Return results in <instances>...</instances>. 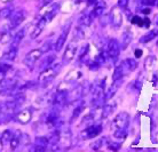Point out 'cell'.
<instances>
[{"label":"cell","instance_id":"1","mask_svg":"<svg viewBox=\"0 0 158 152\" xmlns=\"http://www.w3.org/2000/svg\"><path fill=\"white\" fill-rule=\"evenodd\" d=\"M61 66H62V64H55V63H53L51 66L44 69L39 73V77H38V80H39L40 84H43V85L49 84L57 76Z\"/></svg>","mask_w":158,"mask_h":152},{"label":"cell","instance_id":"2","mask_svg":"<svg viewBox=\"0 0 158 152\" xmlns=\"http://www.w3.org/2000/svg\"><path fill=\"white\" fill-rule=\"evenodd\" d=\"M120 51H122V48H120V43H119L118 40L115 39V38L109 39L108 47H107V53L109 59L114 63H116V61L118 60L119 55H120Z\"/></svg>","mask_w":158,"mask_h":152},{"label":"cell","instance_id":"3","mask_svg":"<svg viewBox=\"0 0 158 152\" xmlns=\"http://www.w3.org/2000/svg\"><path fill=\"white\" fill-rule=\"evenodd\" d=\"M101 132H102V125L101 124H93V125L86 127L80 133V137L83 140H91V138H94L98 135H100Z\"/></svg>","mask_w":158,"mask_h":152},{"label":"cell","instance_id":"4","mask_svg":"<svg viewBox=\"0 0 158 152\" xmlns=\"http://www.w3.org/2000/svg\"><path fill=\"white\" fill-rule=\"evenodd\" d=\"M110 23L112 24V27L115 29H119L123 25V10L122 8L117 6H114V8L111 9L110 14Z\"/></svg>","mask_w":158,"mask_h":152},{"label":"cell","instance_id":"5","mask_svg":"<svg viewBox=\"0 0 158 152\" xmlns=\"http://www.w3.org/2000/svg\"><path fill=\"white\" fill-rule=\"evenodd\" d=\"M128 124H130V114L127 112L118 113L112 121V126L115 127V129H127Z\"/></svg>","mask_w":158,"mask_h":152},{"label":"cell","instance_id":"6","mask_svg":"<svg viewBox=\"0 0 158 152\" xmlns=\"http://www.w3.org/2000/svg\"><path fill=\"white\" fill-rule=\"evenodd\" d=\"M41 55H43V51H41L40 48H38V49H32V51H29L28 54H27V56L24 57L23 63L28 66L29 69H32V68L35 66L37 61L40 59Z\"/></svg>","mask_w":158,"mask_h":152},{"label":"cell","instance_id":"7","mask_svg":"<svg viewBox=\"0 0 158 152\" xmlns=\"http://www.w3.org/2000/svg\"><path fill=\"white\" fill-rule=\"evenodd\" d=\"M119 68L122 69L123 74L127 76V74L134 71L138 68V62L134 59H125L124 61H122V63L119 64Z\"/></svg>","mask_w":158,"mask_h":152},{"label":"cell","instance_id":"8","mask_svg":"<svg viewBox=\"0 0 158 152\" xmlns=\"http://www.w3.org/2000/svg\"><path fill=\"white\" fill-rule=\"evenodd\" d=\"M76 54H77V43L75 41H71L68 45L65 53L63 54V64L71 62L72 60L76 57Z\"/></svg>","mask_w":158,"mask_h":152},{"label":"cell","instance_id":"9","mask_svg":"<svg viewBox=\"0 0 158 152\" xmlns=\"http://www.w3.org/2000/svg\"><path fill=\"white\" fill-rule=\"evenodd\" d=\"M25 15L27 14L23 9H19V10L13 13L12 16H10V27H9V29H14V27H19L25 20Z\"/></svg>","mask_w":158,"mask_h":152},{"label":"cell","instance_id":"10","mask_svg":"<svg viewBox=\"0 0 158 152\" xmlns=\"http://www.w3.org/2000/svg\"><path fill=\"white\" fill-rule=\"evenodd\" d=\"M83 95H84V86L83 85H79V86L71 89L70 92H68L67 102L68 103H72V102L75 101H78Z\"/></svg>","mask_w":158,"mask_h":152},{"label":"cell","instance_id":"11","mask_svg":"<svg viewBox=\"0 0 158 152\" xmlns=\"http://www.w3.org/2000/svg\"><path fill=\"white\" fill-rule=\"evenodd\" d=\"M67 97H68L67 90H57V93L54 95L53 106H56V108H62L65 103H68Z\"/></svg>","mask_w":158,"mask_h":152},{"label":"cell","instance_id":"12","mask_svg":"<svg viewBox=\"0 0 158 152\" xmlns=\"http://www.w3.org/2000/svg\"><path fill=\"white\" fill-rule=\"evenodd\" d=\"M70 31V24H68L67 27H64V30L61 32V35H59V38L56 40V43H55V51H60L62 48H63L64 43L67 41V37H68V33Z\"/></svg>","mask_w":158,"mask_h":152},{"label":"cell","instance_id":"13","mask_svg":"<svg viewBox=\"0 0 158 152\" xmlns=\"http://www.w3.org/2000/svg\"><path fill=\"white\" fill-rule=\"evenodd\" d=\"M32 118V111L30 109H24L22 110V111H20V112L16 114L15 119L20 124H22V125H25V124H28L29 121L31 120Z\"/></svg>","mask_w":158,"mask_h":152},{"label":"cell","instance_id":"14","mask_svg":"<svg viewBox=\"0 0 158 152\" xmlns=\"http://www.w3.org/2000/svg\"><path fill=\"white\" fill-rule=\"evenodd\" d=\"M106 8H107V4H106V1H103V0H99V1H96V4L94 5V9L92 10V17L94 18V17H100V16L103 15V13L106 10Z\"/></svg>","mask_w":158,"mask_h":152},{"label":"cell","instance_id":"15","mask_svg":"<svg viewBox=\"0 0 158 152\" xmlns=\"http://www.w3.org/2000/svg\"><path fill=\"white\" fill-rule=\"evenodd\" d=\"M133 40V33L130 29H126L125 31L123 32L122 40H120V48L122 49H126L127 47L130 46V43Z\"/></svg>","mask_w":158,"mask_h":152},{"label":"cell","instance_id":"16","mask_svg":"<svg viewBox=\"0 0 158 152\" xmlns=\"http://www.w3.org/2000/svg\"><path fill=\"white\" fill-rule=\"evenodd\" d=\"M16 56H17V48L16 47H10L4 54V56H2V59H1L0 62H4V63L13 62L16 59Z\"/></svg>","mask_w":158,"mask_h":152},{"label":"cell","instance_id":"17","mask_svg":"<svg viewBox=\"0 0 158 152\" xmlns=\"http://www.w3.org/2000/svg\"><path fill=\"white\" fill-rule=\"evenodd\" d=\"M157 35H158V30H157V29L150 30V32H148V33H146V35H143L142 37L140 38V43L146 45V43H150L151 40H154Z\"/></svg>","mask_w":158,"mask_h":152},{"label":"cell","instance_id":"18","mask_svg":"<svg viewBox=\"0 0 158 152\" xmlns=\"http://www.w3.org/2000/svg\"><path fill=\"white\" fill-rule=\"evenodd\" d=\"M24 35H25V27H24V29H21V30H19V31L14 35V37H13L12 47H16V48H17V46L22 43V39L24 38Z\"/></svg>","mask_w":158,"mask_h":152},{"label":"cell","instance_id":"19","mask_svg":"<svg viewBox=\"0 0 158 152\" xmlns=\"http://www.w3.org/2000/svg\"><path fill=\"white\" fill-rule=\"evenodd\" d=\"M115 106H116L115 103H111V104H106V105H103L102 106V111H101V118H102V119H106V118L109 117L111 113L114 112Z\"/></svg>","mask_w":158,"mask_h":152},{"label":"cell","instance_id":"20","mask_svg":"<svg viewBox=\"0 0 158 152\" xmlns=\"http://www.w3.org/2000/svg\"><path fill=\"white\" fill-rule=\"evenodd\" d=\"M21 135H22V132H21V130H15V132H14V136H13V138L10 140V142H9L12 150H16V149L19 148V145H21V143H20Z\"/></svg>","mask_w":158,"mask_h":152},{"label":"cell","instance_id":"21","mask_svg":"<svg viewBox=\"0 0 158 152\" xmlns=\"http://www.w3.org/2000/svg\"><path fill=\"white\" fill-rule=\"evenodd\" d=\"M92 21H93V17H92V14H88V15H84L80 17L79 20V27H88L91 25Z\"/></svg>","mask_w":158,"mask_h":152},{"label":"cell","instance_id":"22","mask_svg":"<svg viewBox=\"0 0 158 152\" xmlns=\"http://www.w3.org/2000/svg\"><path fill=\"white\" fill-rule=\"evenodd\" d=\"M12 40V33H10V29H8V30H5L1 35H0V43H2V45H6L8 43L9 41Z\"/></svg>","mask_w":158,"mask_h":152},{"label":"cell","instance_id":"23","mask_svg":"<svg viewBox=\"0 0 158 152\" xmlns=\"http://www.w3.org/2000/svg\"><path fill=\"white\" fill-rule=\"evenodd\" d=\"M35 144L44 146V148H47L48 145H49V138L46 136H37L35 138Z\"/></svg>","mask_w":158,"mask_h":152},{"label":"cell","instance_id":"24","mask_svg":"<svg viewBox=\"0 0 158 152\" xmlns=\"http://www.w3.org/2000/svg\"><path fill=\"white\" fill-rule=\"evenodd\" d=\"M106 142H107V137H101L99 140H96L94 143H92V145H91L92 150H95V151H96V150H100L103 145L106 144Z\"/></svg>","mask_w":158,"mask_h":152},{"label":"cell","instance_id":"25","mask_svg":"<svg viewBox=\"0 0 158 152\" xmlns=\"http://www.w3.org/2000/svg\"><path fill=\"white\" fill-rule=\"evenodd\" d=\"M108 59H109V56H108L107 51H102V53H100V54L98 55V57H96V60H95V62L98 63L99 65H103V64L107 63Z\"/></svg>","mask_w":158,"mask_h":152},{"label":"cell","instance_id":"26","mask_svg":"<svg viewBox=\"0 0 158 152\" xmlns=\"http://www.w3.org/2000/svg\"><path fill=\"white\" fill-rule=\"evenodd\" d=\"M13 136H14V133L12 132V130H9V129H7V130H5L2 134H1V136H0V138H1V141H2V143H7V142H10V140L13 138Z\"/></svg>","mask_w":158,"mask_h":152},{"label":"cell","instance_id":"27","mask_svg":"<svg viewBox=\"0 0 158 152\" xmlns=\"http://www.w3.org/2000/svg\"><path fill=\"white\" fill-rule=\"evenodd\" d=\"M54 60H55V56H54V55H49V56H47L43 62L40 63V68H41V69H46V68H48V66H51L52 64L54 63Z\"/></svg>","mask_w":158,"mask_h":152},{"label":"cell","instance_id":"28","mask_svg":"<svg viewBox=\"0 0 158 152\" xmlns=\"http://www.w3.org/2000/svg\"><path fill=\"white\" fill-rule=\"evenodd\" d=\"M84 108H85L84 103L83 102H80V104L77 105V108H75V110H73V113H72V117H71V121H73L76 118H78L79 116H80V113L84 111Z\"/></svg>","mask_w":158,"mask_h":152},{"label":"cell","instance_id":"29","mask_svg":"<svg viewBox=\"0 0 158 152\" xmlns=\"http://www.w3.org/2000/svg\"><path fill=\"white\" fill-rule=\"evenodd\" d=\"M131 23L134 24V25H138V27H144V18H142L141 16L133 15L132 16V18H131Z\"/></svg>","mask_w":158,"mask_h":152},{"label":"cell","instance_id":"30","mask_svg":"<svg viewBox=\"0 0 158 152\" xmlns=\"http://www.w3.org/2000/svg\"><path fill=\"white\" fill-rule=\"evenodd\" d=\"M125 77L124 74H123V71L122 69L118 66H116L115 71H114V74H112V81H116V80H119V79H123Z\"/></svg>","mask_w":158,"mask_h":152},{"label":"cell","instance_id":"31","mask_svg":"<svg viewBox=\"0 0 158 152\" xmlns=\"http://www.w3.org/2000/svg\"><path fill=\"white\" fill-rule=\"evenodd\" d=\"M127 135V129H116L114 133V137L118 140H124Z\"/></svg>","mask_w":158,"mask_h":152},{"label":"cell","instance_id":"32","mask_svg":"<svg viewBox=\"0 0 158 152\" xmlns=\"http://www.w3.org/2000/svg\"><path fill=\"white\" fill-rule=\"evenodd\" d=\"M12 14H13V10L10 9V8H4V9L0 10V17H4V18L10 17Z\"/></svg>","mask_w":158,"mask_h":152},{"label":"cell","instance_id":"33","mask_svg":"<svg viewBox=\"0 0 158 152\" xmlns=\"http://www.w3.org/2000/svg\"><path fill=\"white\" fill-rule=\"evenodd\" d=\"M10 119H12L10 112H7V113H5V114H1V113H0V124H6V122H8Z\"/></svg>","mask_w":158,"mask_h":152},{"label":"cell","instance_id":"34","mask_svg":"<svg viewBox=\"0 0 158 152\" xmlns=\"http://www.w3.org/2000/svg\"><path fill=\"white\" fill-rule=\"evenodd\" d=\"M140 4H141V6L151 7V6L157 4V0H140Z\"/></svg>","mask_w":158,"mask_h":152},{"label":"cell","instance_id":"35","mask_svg":"<svg viewBox=\"0 0 158 152\" xmlns=\"http://www.w3.org/2000/svg\"><path fill=\"white\" fill-rule=\"evenodd\" d=\"M29 142H30V140H29V135H28V134H24V133H22L21 138H20L21 145H28Z\"/></svg>","mask_w":158,"mask_h":152},{"label":"cell","instance_id":"36","mask_svg":"<svg viewBox=\"0 0 158 152\" xmlns=\"http://www.w3.org/2000/svg\"><path fill=\"white\" fill-rule=\"evenodd\" d=\"M41 32H43V30L36 25L35 30H33V31H32V33L30 35V38H31V39H36V38H38V37H39V35L41 33Z\"/></svg>","mask_w":158,"mask_h":152},{"label":"cell","instance_id":"37","mask_svg":"<svg viewBox=\"0 0 158 152\" xmlns=\"http://www.w3.org/2000/svg\"><path fill=\"white\" fill-rule=\"evenodd\" d=\"M154 57L152 56H148L146 60V63H144V66H146V69L147 70H150V68L152 66V64H154Z\"/></svg>","mask_w":158,"mask_h":152},{"label":"cell","instance_id":"38","mask_svg":"<svg viewBox=\"0 0 158 152\" xmlns=\"http://www.w3.org/2000/svg\"><path fill=\"white\" fill-rule=\"evenodd\" d=\"M88 49H89V45H85V46L81 48V51H80V53H79V59L81 60L85 56V55H87V53H88Z\"/></svg>","mask_w":158,"mask_h":152},{"label":"cell","instance_id":"39","mask_svg":"<svg viewBox=\"0 0 158 152\" xmlns=\"http://www.w3.org/2000/svg\"><path fill=\"white\" fill-rule=\"evenodd\" d=\"M52 48V43L49 41V43H43V46L40 47V49H41V51L43 53H47V51H49V49Z\"/></svg>","mask_w":158,"mask_h":152},{"label":"cell","instance_id":"40","mask_svg":"<svg viewBox=\"0 0 158 152\" xmlns=\"http://www.w3.org/2000/svg\"><path fill=\"white\" fill-rule=\"evenodd\" d=\"M128 4H130V0H118V6L123 10L128 7Z\"/></svg>","mask_w":158,"mask_h":152},{"label":"cell","instance_id":"41","mask_svg":"<svg viewBox=\"0 0 158 152\" xmlns=\"http://www.w3.org/2000/svg\"><path fill=\"white\" fill-rule=\"evenodd\" d=\"M133 88H134L136 92H140L141 90V88H142V82L139 81V80H136V81H134V84H133Z\"/></svg>","mask_w":158,"mask_h":152},{"label":"cell","instance_id":"42","mask_svg":"<svg viewBox=\"0 0 158 152\" xmlns=\"http://www.w3.org/2000/svg\"><path fill=\"white\" fill-rule=\"evenodd\" d=\"M45 150H46V148H44V146H40V145L33 144V151H36V152H44Z\"/></svg>","mask_w":158,"mask_h":152},{"label":"cell","instance_id":"43","mask_svg":"<svg viewBox=\"0 0 158 152\" xmlns=\"http://www.w3.org/2000/svg\"><path fill=\"white\" fill-rule=\"evenodd\" d=\"M141 13H143V14H146V15H148V14H150L151 13V9L150 7H147V9H141Z\"/></svg>","mask_w":158,"mask_h":152},{"label":"cell","instance_id":"44","mask_svg":"<svg viewBox=\"0 0 158 152\" xmlns=\"http://www.w3.org/2000/svg\"><path fill=\"white\" fill-rule=\"evenodd\" d=\"M143 51L141 49H135V57H141Z\"/></svg>","mask_w":158,"mask_h":152},{"label":"cell","instance_id":"45","mask_svg":"<svg viewBox=\"0 0 158 152\" xmlns=\"http://www.w3.org/2000/svg\"><path fill=\"white\" fill-rule=\"evenodd\" d=\"M150 25V20L148 17H144V27H149Z\"/></svg>","mask_w":158,"mask_h":152},{"label":"cell","instance_id":"46","mask_svg":"<svg viewBox=\"0 0 158 152\" xmlns=\"http://www.w3.org/2000/svg\"><path fill=\"white\" fill-rule=\"evenodd\" d=\"M5 81V73L0 72V84H2Z\"/></svg>","mask_w":158,"mask_h":152},{"label":"cell","instance_id":"47","mask_svg":"<svg viewBox=\"0 0 158 152\" xmlns=\"http://www.w3.org/2000/svg\"><path fill=\"white\" fill-rule=\"evenodd\" d=\"M96 1H98V0H87V4L89 5V6H92V5L96 4Z\"/></svg>","mask_w":158,"mask_h":152},{"label":"cell","instance_id":"48","mask_svg":"<svg viewBox=\"0 0 158 152\" xmlns=\"http://www.w3.org/2000/svg\"><path fill=\"white\" fill-rule=\"evenodd\" d=\"M152 140H154V142L158 143V133L156 134V135H154V138H152Z\"/></svg>","mask_w":158,"mask_h":152},{"label":"cell","instance_id":"49","mask_svg":"<svg viewBox=\"0 0 158 152\" xmlns=\"http://www.w3.org/2000/svg\"><path fill=\"white\" fill-rule=\"evenodd\" d=\"M52 1H53V0H44V5H45V6H46V5H49Z\"/></svg>","mask_w":158,"mask_h":152},{"label":"cell","instance_id":"50","mask_svg":"<svg viewBox=\"0 0 158 152\" xmlns=\"http://www.w3.org/2000/svg\"><path fill=\"white\" fill-rule=\"evenodd\" d=\"M4 89H5V87H4V85L2 84H0V94L4 92Z\"/></svg>","mask_w":158,"mask_h":152},{"label":"cell","instance_id":"51","mask_svg":"<svg viewBox=\"0 0 158 152\" xmlns=\"http://www.w3.org/2000/svg\"><path fill=\"white\" fill-rule=\"evenodd\" d=\"M155 23H156V25H158V15L155 16Z\"/></svg>","mask_w":158,"mask_h":152},{"label":"cell","instance_id":"52","mask_svg":"<svg viewBox=\"0 0 158 152\" xmlns=\"http://www.w3.org/2000/svg\"><path fill=\"white\" fill-rule=\"evenodd\" d=\"M2 145H4V143H2V141H1V138H0V151L2 150Z\"/></svg>","mask_w":158,"mask_h":152},{"label":"cell","instance_id":"53","mask_svg":"<svg viewBox=\"0 0 158 152\" xmlns=\"http://www.w3.org/2000/svg\"><path fill=\"white\" fill-rule=\"evenodd\" d=\"M2 2H9V1H12V0H1Z\"/></svg>","mask_w":158,"mask_h":152},{"label":"cell","instance_id":"54","mask_svg":"<svg viewBox=\"0 0 158 152\" xmlns=\"http://www.w3.org/2000/svg\"><path fill=\"white\" fill-rule=\"evenodd\" d=\"M0 113H1V106H0Z\"/></svg>","mask_w":158,"mask_h":152},{"label":"cell","instance_id":"55","mask_svg":"<svg viewBox=\"0 0 158 152\" xmlns=\"http://www.w3.org/2000/svg\"><path fill=\"white\" fill-rule=\"evenodd\" d=\"M157 5H158V0H157Z\"/></svg>","mask_w":158,"mask_h":152}]
</instances>
